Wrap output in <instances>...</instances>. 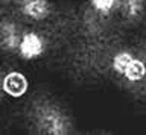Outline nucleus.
I'll return each instance as SVG.
<instances>
[{"label":"nucleus","instance_id":"obj_1","mask_svg":"<svg viewBox=\"0 0 146 135\" xmlns=\"http://www.w3.org/2000/svg\"><path fill=\"white\" fill-rule=\"evenodd\" d=\"M111 68L128 82H141L146 79V62L128 50H120L111 58Z\"/></svg>","mask_w":146,"mask_h":135},{"label":"nucleus","instance_id":"obj_2","mask_svg":"<svg viewBox=\"0 0 146 135\" xmlns=\"http://www.w3.org/2000/svg\"><path fill=\"white\" fill-rule=\"evenodd\" d=\"M38 123L47 134H64L66 121L64 115L53 106H44L38 111Z\"/></svg>","mask_w":146,"mask_h":135},{"label":"nucleus","instance_id":"obj_3","mask_svg":"<svg viewBox=\"0 0 146 135\" xmlns=\"http://www.w3.org/2000/svg\"><path fill=\"white\" fill-rule=\"evenodd\" d=\"M44 49H46L44 40L36 32H32L31 30V32H25L21 35L18 52H20V56L23 59H27V61L36 59V58H40L43 55Z\"/></svg>","mask_w":146,"mask_h":135},{"label":"nucleus","instance_id":"obj_4","mask_svg":"<svg viewBox=\"0 0 146 135\" xmlns=\"http://www.w3.org/2000/svg\"><path fill=\"white\" fill-rule=\"evenodd\" d=\"M27 88H29V82L26 76L20 71H11L2 79V91L14 99L25 96Z\"/></svg>","mask_w":146,"mask_h":135},{"label":"nucleus","instance_id":"obj_5","mask_svg":"<svg viewBox=\"0 0 146 135\" xmlns=\"http://www.w3.org/2000/svg\"><path fill=\"white\" fill-rule=\"evenodd\" d=\"M21 37L17 30V26L9 20H3L0 23V47L5 50H14L18 49Z\"/></svg>","mask_w":146,"mask_h":135},{"label":"nucleus","instance_id":"obj_6","mask_svg":"<svg viewBox=\"0 0 146 135\" xmlns=\"http://www.w3.org/2000/svg\"><path fill=\"white\" fill-rule=\"evenodd\" d=\"M21 12L32 20H46L50 14V5L47 0H23Z\"/></svg>","mask_w":146,"mask_h":135},{"label":"nucleus","instance_id":"obj_7","mask_svg":"<svg viewBox=\"0 0 146 135\" xmlns=\"http://www.w3.org/2000/svg\"><path fill=\"white\" fill-rule=\"evenodd\" d=\"M119 8H120L125 18L134 21L139 20L140 17H143L146 6H145V0H120Z\"/></svg>","mask_w":146,"mask_h":135},{"label":"nucleus","instance_id":"obj_8","mask_svg":"<svg viewBox=\"0 0 146 135\" xmlns=\"http://www.w3.org/2000/svg\"><path fill=\"white\" fill-rule=\"evenodd\" d=\"M119 3H120V0H90L93 11L100 15L111 14L116 8H119Z\"/></svg>","mask_w":146,"mask_h":135}]
</instances>
